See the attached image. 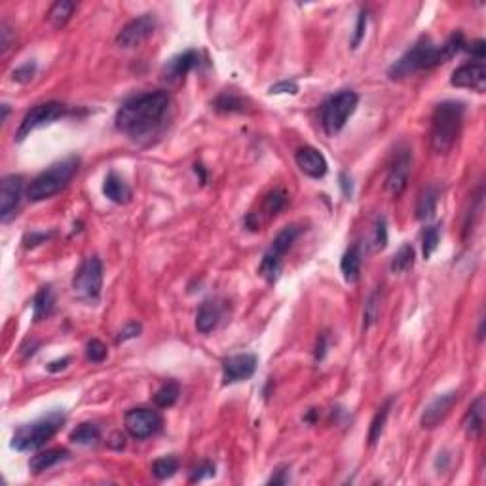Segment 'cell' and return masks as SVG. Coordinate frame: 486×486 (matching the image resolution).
<instances>
[{
    "label": "cell",
    "mask_w": 486,
    "mask_h": 486,
    "mask_svg": "<svg viewBox=\"0 0 486 486\" xmlns=\"http://www.w3.org/2000/svg\"><path fill=\"white\" fill-rule=\"evenodd\" d=\"M171 109L168 92H149L133 95L122 103L116 112V129L131 139H151L166 124Z\"/></svg>",
    "instance_id": "1"
},
{
    "label": "cell",
    "mask_w": 486,
    "mask_h": 486,
    "mask_svg": "<svg viewBox=\"0 0 486 486\" xmlns=\"http://www.w3.org/2000/svg\"><path fill=\"white\" fill-rule=\"evenodd\" d=\"M465 46H468V42H465L461 33H454L443 46H435L428 36H422L411 50L389 67L387 76L392 80H402L407 76L416 75L420 71L435 68L446 63L448 59H452L461 50H465Z\"/></svg>",
    "instance_id": "2"
},
{
    "label": "cell",
    "mask_w": 486,
    "mask_h": 486,
    "mask_svg": "<svg viewBox=\"0 0 486 486\" xmlns=\"http://www.w3.org/2000/svg\"><path fill=\"white\" fill-rule=\"evenodd\" d=\"M465 105L461 101H443L431 116V149L437 154L450 152L460 137Z\"/></svg>",
    "instance_id": "3"
},
{
    "label": "cell",
    "mask_w": 486,
    "mask_h": 486,
    "mask_svg": "<svg viewBox=\"0 0 486 486\" xmlns=\"http://www.w3.org/2000/svg\"><path fill=\"white\" fill-rule=\"evenodd\" d=\"M78 166H80V159L75 156L53 164L50 169H46L31 183L27 190V198L31 201H44L59 194L71 183V179L78 171Z\"/></svg>",
    "instance_id": "4"
},
{
    "label": "cell",
    "mask_w": 486,
    "mask_h": 486,
    "mask_svg": "<svg viewBox=\"0 0 486 486\" xmlns=\"http://www.w3.org/2000/svg\"><path fill=\"white\" fill-rule=\"evenodd\" d=\"M63 422H65V416L61 412H51L48 416L33 422V424L21 426L12 437V446L19 452L38 450L40 446H44L51 437L57 433L59 428L63 426Z\"/></svg>",
    "instance_id": "5"
},
{
    "label": "cell",
    "mask_w": 486,
    "mask_h": 486,
    "mask_svg": "<svg viewBox=\"0 0 486 486\" xmlns=\"http://www.w3.org/2000/svg\"><path fill=\"white\" fill-rule=\"evenodd\" d=\"M357 103H359V97L352 90H344L336 95H331L321 105V110H319L323 131L329 137H335L336 133H340L346 126V122L350 120V116L357 109Z\"/></svg>",
    "instance_id": "6"
},
{
    "label": "cell",
    "mask_w": 486,
    "mask_h": 486,
    "mask_svg": "<svg viewBox=\"0 0 486 486\" xmlns=\"http://www.w3.org/2000/svg\"><path fill=\"white\" fill-rule=\"evenodd\" d=\"M300 234V227L298 225H289L285 227L279 234L274 238V242L268 247V251L264 253L262 257V262H260V274L262 277L274 283L277 277H279V272H281V262H283V257L285 253L293 247L294 240L298 238Z\"/></svg>",
    "instance_id": "7"
},
{
    "label": "cell",
    "mask_w": 486,
    "mask_h": 486,
    "mask_svg": "<svg viewBox=\"0 0 486 486\" xmlns=\"http://www.w3.org/2000/svg\"><path fill=\"white\" fill-rule=\"evenodd\" d=\"M103 289V262L99 257H88L73 277V291L82 300H97Z\"/></svg>",
    "instance_id": "8"
},
{
    "label": "cell",
    "mask_w": 486,
    "mask_h": 486,
    "mask_svg": "<svg viewBox=\"0 0 486 486\" xmlns=\"http://www.w3.org/2000/svg\"><path fill=\"white\" fill-rule=\"evenodd\" d=\"M67 114V109L65 105H61L57 101H50V103H42V105H36L34 109H31L25 114V118L21 120V126L17 129L16 139L17 141H23L25 137L33 133L34 129L38 127H44L55 122L57 118L65 116Z\"/></svg>",
    "instance_id": "9"
},
{
    "label": "cell",
    "mask_w": 486,
    "mask_h": 486,
    "mask_svg": "<svg viewBox=\"0 0 486 486\" xmlns=\"http://www.w3.org/2000/svg\"><path fill=\"white\" fill-rule=\"evenodd\" d=\"M124 424H126L127 433L141 441V439L156 435L164 426V418L158 411H152V409H131L126 412Z\"/></svg>",
    "instance_id": "10"
},
{
    "label": "cell",
    "mask_w": 486,
    "mask_h": 486,
    "mask_svg": "<svg viewBox=\"0 0 486 486\" xmlns=\"http://www.w3.org/2000/svg\"><path fill=\"white\" fill-rule=\"evenodd\" d=\"M156 17L154 14H143V16L131 19L127 25L122 27V31L118 33L116 44L120 48H135L141 46L144 40H149L154 31H156Z\"/></svg>",
    "instance_id": "11"
},
{
    "label": "cell",
    "mask_w": 486,
    "mask_h": 486,
    "mask_svg": "<svg viewBox=\"0 0 486 486\" xmlns=\"http://www.w3.org/2000/svg\"><path fill=\"white\" fill-rule=\"evenodd\" d=\"M21 198H23V177H4L0 183V220H2V225H8L10 220L16 217Z\"/></svg>",
    "instance_id": "12"
},
{
    "label": "cell",
    "mask_w": 486,
    "mask_h": 486,
    "mask_svg": "<svg viewBox=\"0 0 486 486\" xmlns=\"http://www.w3.org/2000/svg\"><path fill=\"white\" fill-rule=\"evenodd\" d=\"M412 169V152L409 149H402L397 152V156L392 162V166L387 169L386 177V190L394 196L405 192V188L409 185V177Z\"/></svg>",
    "instance_id": "13"
},
{
    "label": "cell",
    "mask_w": 486,
    "mask_h": 486,
    "mask_svg": "<svg viewBox=\"0 0 486 486\" xmlns=\"http://www.w3.org/2000/svg\"><path fill=\"white\" fill-rule=\"evenodd\" d=\"M255 370H257V355L238 353L222 363V382L225 384L245 382L255 374Z\"/></svg>",
    "instance_id": "14"
},
{
    "label": "cell",
    "mask_w": 486,
    "mask_h": 486,
    "mask_svg": "<svg viewBox=\"0 0 486 486\" xmlns=\"http://www.w3.org/2000/svg\"><path fill=\"white\" fill-rule=\"evenodd\" d=\"M450 84L454 88L461 90H473V92L483 93L486 88V67L477 61V63H465L452 73Z\"/></svg>",
    "instance_id": "15"
},
{
    "label": "cell",
    "mask_w": 486,
    "mask_h": 486,
    "mask_svg": "<svg viewBox=\"0 0 486 486\" xmlns=\"http://www.w3.org/2000/svg\"><path fill=\"white\" fill-rule=\"evenodd\" d=\"M198 63H200V55L194 50H186L169 59L168 63L164 65L162 76L168 84H181L186 78V75L198 67Z\"/></svg>",
    "instance_id": "16"
},
{
    "label": "cell",
    "mask_w": 486,
    "mask_h": 486,
    "mask_svg": "<svg viewBox=\"0 0 486 486\" xmlns=\"http://www.w3.org/2000/svg\"><path fill=\"white\" fill-rule=\"evenodd\" d=\"M456 402H458V392H448V394L435 397V399L426 407L424 414H422V428H437V426L450 414V411H452V407Z\"/></svg>",
    "instance_id": "17"
},
{
    "label": "cell",
    "mask_w": 486,
    "mask_h": 486,
    "mask_svg": "<svg viewBox=\"0 0 486 486\" xmlns=\"http://www.w3.org/2000/svg\"><path fill=\"white\" fill-rule=\"evenodd\" d=\"M294 162H296V166L300 168L302 173L311 177V179H323V177L327 175V159H325V156H323L318 149H314V146L298 149L296 154H294Z\"/></svg>",
    "instance_id": "18"
},
{
    "label": "cell",
    "mask_w": 486,
    "mask_h": 486,
    "mask_svg": "<svg viewBox=\"0 0 486 486\" xmlns=\"http://www.w3.org/2000/svg\"><path fill=\"white\" fill-rule=\"evenodd\" d=\"M463 429L471 439H478L485 429V397L478 395L475 401L471 402L470 411L463 418Z\"/></svg>",
    "instance_id": "19"
},
{
    "label": "cell",
    "mask_w": 486,
    "mask_h": 486,
    "mask_svg": "<svg viewBox=\"0 0 486 486\" xmlns=\"http://www.w3.org/2000/svg\"><path fill=\"white\" fill-rule=\"evenodd\" d=\"M222 310H220V304L217 300H205L200 306V310L196 314V327L200 333L207 335L213 329L217 327L218 321H220Z\"/></svg>",
    "instance_id": "20"
},
{
    "label": "cell",
    "mask_w": 486,
    "mask_h": 486,
    "mask_svg": "<svg viewBox=\"0 0 486 486\" xmlns=\"http://www.w3.org/2000/svg\"><path fill=\"white\" fill-rule=\"evenodd\" d=\"M67 458H68L67 448H48V450L38 452L36 456L31 458V461H29V470L33 471L34 475H38V473H44V471L51 470L53 465H57L59 461L67 460Z\"/></svg>",
    "instance_id": "21"
},
{
    "label": "cell",
    "mask_w": 486,
    "mask_h": 486,
    "mask_svg": "<svg viewBox=\"0 0 486 486\" xmlns=\"http://www.w3.org/2000/svg\"><path fill=\"white\" fill-rule=\"evenodd\" d=\"M103 194H105L110 201H114V203H127L129 198H131L129 186H127L126 183H124V179H120L114 171H110L109 175L105 177Z\"/></svg>",
    "instance_id": "22"
},
{
    "label": "cell",
    "mask_w": 486,
    "mask_h": 486,
    "mask_svg": "<svg viewBox=\"0 0 486 486\" xmlns=\"http://www.w3.org/2000/svg\"><path fill=\"white\" fill-rule=\"evenodd\" d=\"M340 270H342L344 279L348 283H357L361 276V249L359 245H352L348 251L344 253L340 260Z\"/></svg>",
    "instance_id": "23"
},
{
    "label": "cell",
    "mask_w": 486,
    "mask_h": 486,
    "mask_svg": "<svg viewBox=\"0 0 486 486\" xmlns=\"http://www.w3.org/2000/svg\"><path fill=\"white\" fill-rule=\"evenodd\" d=\"M55 304V294L50 285L40 287V291L34 294L33 300V318L34 321H42L51 314Z\"/></svg>",
    "instance_id": "24"
},
{
    "label": "cell",
    "mask_w": 486,
    "mask_h": 486,
    "mask_svg": "<svg viewBox=\"0 0 486 486\" xmlns=\"http://www.w3.org/2000/svg\"><path fill=\"white\" fill-rule=\"evenodd\" d=\"M439 196H441V190L435 185L428 186L424 192L420 194L418 205H416V217L420 220H428V218L433 217L437 203H439Z\"/></svg>",
    "instance_id": "25"
},
{
    "label": "cell",
    "mask_w": 486,
    "mask_h": 486,
    "mask_svg": "<svg viewBox=\"0 0 486 486\" xmlns=\"http://www.w3.org/2000/svg\"><path fill=\"white\" fill-rule=\"evenodd\" d=\"M76 10L75 2L71 0H57L48 12V21L53 29H61L67 25V21L73 16V12Z\"/></svg>",
    "instance_id": "26"
},
{
    "label": "cell",
    "mask_w": 486,
    "mask_h": 486,
    "mask_svg": "<svg viewBox=\"0 0 486 486\" xmlns=\"http://www.w3.org/2000/svg\"><path fill=\"white\" fill-rule=\"evenodd\" d=\"M414 259H416V253L411 243H405L399 247V251L395 253V257L392 259V272L394 274H407L409 270H412L414 266Z\"/></svg>",
    "instance_id": "27"
},
{
    "label": "cell",
    "mask_w": 486,
    "mask_h": 486,
    "mask_svg": "<svg viewBox=\"0 0 486 486\" xmlns=\"http://www.w3.org/2000/svg\"><path fill=\"white\" fill-rule=\"evenodd\" d=\"M392 399H387L380 409H378V412L374 414V418H372V422H370V428H369V444L372 446V444H376L378 441H380V437H382V433H384V428H386V422H387V416H389V409H392Z\"/></svg>",
    "instance_id": "28"
},
{
    "label": "cell",
    "mask_w": 486,
    "mask_h": 486,
    "mask_svg": "<svg viewBox=\"0 0 486 486\" xmlns=\"http://www.w3.org/2000/svg\"><path fill=\"white\" fill-rule=\"evenodd\" d=\"M179 395H181V387H179V384H177L175 380H168V382L162 384L158 392H156V395H154V402H156L158 407H162V409H169V407L175 405L177 399H179Z\"/></svg>",
    "instance_id": "29"
},
{
    "label": "cell",
    "mask_w": 486,
    "mask_h": 486,
    "mask_svg": "<svg viewBox=\"0 0 486 486\" xmlns=\"http://www.w3.org/2000/svg\"><path fill=\"white\" fill-rule=\"evenodd\" d=\"M101 429L95 424H80L78 428L71 433V441L78 444H92L99 441Z\"/></svg>",
    "instance_id": "30"
},
{
    "label": "cell",
    "mask_w": 486,
    "mask_h": 486,
    "mask_svg": "<svg viewBox=\"0 0 486 486\" xmlns=\"http://www.w3.org/2000/svg\"><path fill=\"white\" fill-rule=\"evenodd\" d=\"M177 470H179V461L175 456H166V458H159L152 463V475L159 481L173 477Z\"/></svg>",
    "instance_id": "31"
},
{
    "label": "cell",
    "mask_w": 486,
    "mask_h": 486,
    "mask_svg": "<svg viewBox=\"0 0 486 486\" xmlns=\"http://www.w3.org/2000/svg\"><path fill=\"white\" fill-rule=\"evenodd\" d=\"M439 240H441V227L439 225H431L424 230L422 235V251H424V259H431V255L437 251L439 247Z\"/></svg>",
    "instance_id": "32"
},
{
    "label": "cell",
    "mask_w": 486,
    "mask_h": 486,
    "mask_svg": "<svg viewBox=\"0 0 486 486\" xmlns=\"http://www.w3.org/2000/svg\"><path fill=\"white\" fill-rule=\"evenodd\" d=\"M380 318V293L374 291L365 302V311H363V329H370Z\"/></svg>",
    "instance_id": "33"
},
{
    "label": "cell",
    "mask_w": 486,
    "mask_h": 486,
    "mask_svg": "<svg viewBox=\"0 0 486 486\" xmlns=\"http://www.w3.org/2000/svg\"><path fill=\"white\" fill-rule=\"evenodd\" d=\"M215 109L220 112H243L245 110V101L242 97H238L235 93H222L218 95L215 101Z\"/></svg>",
    "instance_id": "34"
},
{
    "label": "cell",
    "mask_w": 486,
    "mask_h": 486,
    "mask_svg": "<svg viewBox=\"0 0 486 486\" xmlns=\"http://www.w3.org/2000/svg\"><path fill=\"white\" fill-rule=\"evenodd\" d=\"M387 245V222L386 217H376L372 225V235H370V247L374 251H382Z\"/></svg>",
    "instance_id": "35"
},
{
    "label": "cell",
    "mask_w": 486,
    "mask_h": 486,
    "mask_svg": "<svg viewBox=\"0 0 486 486\" xmlns=\"http://www.w3.org/2000/svg\"><path fill=\"white\" fill-rule=\"evenodd\" d=\"M285 203H287L285 190L276 188V190H272V192L264 198V205H262V209H264V213H266L268 217H274V215H277L279 211L285 207Z\"/></svg>",
    "instance_id": "36"
},
{
    "label": "cell",
    "mask_w": 486,
    "mask_h": 486,
    "mask_svg": "<svg viewBox=\"0 0 486 486\" xmlns=\"http://www.w3.org/2000/svg\"><path fill=\"white\" fill-rule=\"evenodd\" d=\"M86 357H88V361H92V363H101V361H105V357H107V346L101 342V340H97V338H93V340L88 342Z\"/></svg>",
    "instance_id": "37"
},
{
    "label": "cell",
    "mask_w": 486,
    "mask_h": 486,
    "mask_svg": "<svg viewBox=\"0 0 486 486\" xmlns=\"http://www.w3.org/2000/svg\"><path fill=\"white\" fill-rule=\"evenodd\" d=\"M367 21H369V16H367V12L365 10H361L359 17H357V25H355V33H353V38H352V48L355 50V48H359L361 40L365 38V29H367Z\"/></svg>",
    "instance_id": "38"
},
{
    "label": "cell",
    "mask_w": 486,
    "mask_h": 486,
    "mask_svg": "<svg viewBox=\"0 0 486 486\" xmlns=\"http://www.w3.org/2000/svg\"><path fill=\"white\" fill-rule=\"evenodd\" d=\"M34 71H36L34 61H29V63H25V65H21L19 68H16V73H14V80L19 82V84H27V82L33 80Z\"/></svg>",
    "instance_id": "39"
},
{
    "label": "cell",
    "mask_w": 486,
    "mask_h": 486,
    "mask_svg": "<svg viewBox=\"0 0 486 486\" xmlns=\"http://www.w3.org/2000/svg\"><path fill=\"white\" fill-rule=\"evenodd\" d=\"M268 93H272V95H279V93H291V95H294V93H298V84L293 82V80L277 82V84H274L272 88H270Z\"/></svg>",
    "instance_id": "40"
},
{
    "label": "cell",
    "mask_w": 486,
    "mask_h": 486,
    "mask_svg": "<svg viewBox=\"0 0 486 486\" xmlns=\"http://www.w3.org/2000/svg\"><path fill=\"white\" fill-rule=\"evenodd\" d=\"M139 335H141V325L139 323H127L126 327L120 331L118 342H126V340H131V338Z\"/></svg>",
    "instance_id": "41"
},
{
    "label": "cell",
    "mask_w": 486,
    "mask_h": 486,
    "mask_svg": "<svg viewBox=\"0 0 486 486\" xmlns=\"http://www.w3.org/2000/svg\"><path fill=\"white\" fill-rule=\"evenodd\" d=\"M213 475H215V465H213L211 461H205V463H201L200 468L194 470L192 478H190V481H201V478L213 477Z\"/></svg>",
    "instance_id": "42"
},
{
    "label": "cell",
    "mask_w": 486,
    "mask_h": 486,
    "mask_svg": "<svg viewBox=\"0 0 486 486\" xmlns=\"http://www.w3.org/2000/svg\"><path fill=\"white\" fill-rule=\"evenodd\" d=\"M465 50L470 51L473 57H477V61H483V59H485V50H486L485 40H475L473 44H468Z\"/></svg>",
    "instance_id": "43"
},
{
    "label": "cell",
    "mask_w": 486,
    "mask_h": 486,
    "mask_svg": "<svg viewBox=\"0 0 486 486\" xmlns=\"http://www.w3.org/2000/svg\"><path fill=\"white\" fill-rule=\"evenodd\" d=\"M340 188L346 198L352 196V179L348 177V173H340Z\"/></svg>",
    "instance_id": "44"
},
{
    "label": "cell",
    "mask_w": 486,
    "mask_h": 486,
    "mask_svg": "<svg viewBox=\"0 0 486 486\" xmlns=\"http://www.w3.org/2000/svg\"><path fill=\"white\" fill-rule=\"evenodd\" d=\"M325 352H327V335H321L318 340V352H316V359L321 361L325 357Z\"/></svg>",
    "instance_id": "45"
},
{
    "label": "cell",
    "mask_w": 486,
    "mask_h": 486,
    "mask_svg": "<svg viewBox=\"0 0 486 486\" xmlns=\"http://www.w3.org/2000/svg\"><path fill=\"white\" fill-rule=\"evenodd\" d=\"M50 238V234H31L25 238V245L27 247H34V245H38L40 242H46Z\"/></svg>",
    "instance_id": "46"
},
{
    "label": "cell",
    "mask_w": 486,
    "mask_h": 486,
    "mask_svg": "<svg viewBox=\"0 0 486 486\" xmlns=\"http://www.w3.org/2000/svg\"><path fill=\"white\" fill-rule=\"evenodd\" d=\"M68 363H71V357H63L61 361H53V363L48 365V370H50V372H57V370L67 369Z\"/></svg>",
    "instance_id": "47"
},
{
    "label": "cell",
    "mask_w": 486,
    "mask_h": 486,
    "mask_svg": "<svg viewBox=\"0 0 486 486\" xmlns=\"http://www.w3.org/2000/svg\"><path fill=\"white\" fill-rule=\"evenodd\" d=\"M8 33H10V29H8V25L6 23H2V27H0V34H2V42H0V46H2V51H6L8 50Z\"/></svg>",
    "instance_id": "48"
},
{
    "label": "cell",
    "mask_w": 486,
    "mask_h": 486,
    "mask_svg": "<svg viewBox=\"0 0 486 486\" xmlns=\"http://www.w3.org/2000/svg\"><path fill=\"white\" fill-rule=\"evenodd\" d=\"M289 483V477L285 475V471H279L276 477L270 478V485H285Z\"/></svg>",
    "instance_id": "49"
},
{
    "label": "cell",
    "mask_w": 486,
    "mask_h": 486,
    "mask_svg": "<svg viewBox=\"0 0 486 486\" xmlns=\"http://www.w3.org/2000/svg\"><path fill=\"white\" fill-rule=\"evenodd\" d=\"M8 112H10L8 105H2V118H0V122H6V118H8Z\"/></svg>",
    "instance_id": "50"
}]
</instances>
